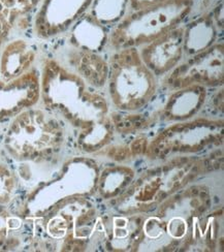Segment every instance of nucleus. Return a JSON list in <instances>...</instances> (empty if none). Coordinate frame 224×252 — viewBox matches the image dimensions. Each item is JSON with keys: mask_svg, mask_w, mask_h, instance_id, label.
Listing matches in <instances>:
<instances>
[{"mask_svg": "<svg viewBox=\"0 0 224 252\" xmlns=\"http://www.w3.org/2000/svg\"><path fill=\"white\" fill-rule=\"evenodd\" d=\"M194 0H169L161 4L132 10L112 33L117 48L149 44L175 29L191 13Z\"/></svg>", "mask_w": 224, "mask_h": 252, "instance_id": "1", "label": "nucleus"}, {"mask_svg": "<svg viewBox=\"0 0 224 252\" xmlns=\"http://www.w3.org/2000/svg\"><path fill=\"white\" fill-rule=\"evenodd\" d=\"M108 79L113 101L123 109L144 106L155 91L153 72L132 48L122 49L113 57Z\"/></svg>", "mask_w": 224, "mask_h": 252, "instance_id": "2", "label": "nucleus"}, {"mask_svg": "<svg viewBox=\"0 0 224 252\" xmlns=\"http://www.w3.org/2000/svg\"><path fill=\"white\" fill-rule=\"evenodd\" d=\"M223 81V47L216 45L198 53L193 59L177 68L168 83L184 88L196 84L216 86Z\"/></svg>", "mask_w": 224, "mask_h": 252, "instance_id": "3", "label": "nucleus"}, {"mask_svg": "<svg viewBox=\"0 0 224 252\" xmlns=\"http://www.w3.org/2000/svg\"><path fill=\"white\" fill-rule=\"evenodd\" d=\"M93 0H41L35 15V30L39 36H54L67 29L86 14Z\"/></svg>", "mask_w": 224, "mask_h": 252, "instance_id": "4", "label": "nucleus"}, {"mask_svg": "<svg viewBox=\"0 0 224 252\" xmlns=\"http://www.w3.org/2000/svg\"><path fill=\"white\" fill-rule=\"evenodd\" d=\"M183 50V30L175 28L147 44L140 56L152 72L163 75L176 66Z\"/></svg>", "mask_w": 224, "mask_h": 252, "instance_id": "5", "label": "nucleus"}, {"mask_svg": "<svg viewBox=\"0 0 224 252\" xmlns=\"http://www.w3.org/2000/svg\"><path fill=\"white\" fill-rule=\"evenodd\" d=\"M72 64L83 77L91 85L101 87L108 80L109 65L98 55L88 50H77L71 54Z\"/></svg>", "mask_w": 224, "mask_h": 252, "instance_id": "6", "label": "nucleus"}, {"mask_svg": "<svg viewBox=\"0 0 224 252\" xmlns=\"http://www.w3.org/2000/svg\"><path fill=\"white\" fill-rule=\"evenodd\" d=\"M215 34L212 15L201 16L183 31V49L190 54H198L211 47Z\"/></svg>", "mask_w": 224, "mask_h": 252, "instance_id": "7", "label": "nucleus"}, {"mask_svg": "<svg viewBox=\"0 0 224 252\" xmlns=\"http://www.w3.org/2000/svg\"><path fill=\"white\" fill-rule=\"evenodd\" d=\"M41 0H0V45L10 31L35 10Z\"/></svg>", "mask_w": 224, "mask_h": 252, "instance_id": "8", "label": "nucleus"}, {"mask_svg": "<svg viewBox=\"0 0 224 252\" xmlns=\"http://www.w3.org/2000/svg\"><path fill=\"white\" fill-rule=\"evenodd\" d=\"M32 53L28 50L26 44L22 41L9 45L4 52L1 63V71L6 78H16L22 73L32 61Z\"/></svg>", "mask_w": 224, "mask_h": 252, "instance_id": "9", "label": "nucleus"}, {"mask_svg": "<svg viewBox=\"0 0 224 252\" xmlns=\"http://www.w3.org/2000/svg\"><path fill=\"white\" fill-rule=\"evenodd\" d=\"M129 0H93L90 6V15L100 24L114 23L123 19Z\"/></svg>", "mask_w": 224, "mask_h": 252, "instance_id": "10", "label": "nucleus"}, {"mask_svg": "<svg viewBox=\"0 0 224 252\" xmlns=\"http://www.w3.org/2000/svg\"><path fill=\"white\" fill-rule=\"evenodd\" d=\"M166 1H169V0H129V8L131 10H138L157 4H161Z\"/></svg>", "mask_w": 224, "mask_h": 252, "instance_id": "11", "label": "nucleus"}, {"mask_svg": "<svg viewBox=\"0 0 224 252\" xmlns=\"http://www.w3.org/2000/svg\"><path fill=\"white\" fill-rule=\"evenodd\" d=\"M223 1L221 0V2L216 6L215 10H214V14H213L212 18L214 21H216L217 24L219 26L222 27V24H223V12H224V8H223Z\"/></svg>", "mask_w": 224, "mask_h": 252, "instance_id": "12", "label": "nucleus"}]
</instances>
